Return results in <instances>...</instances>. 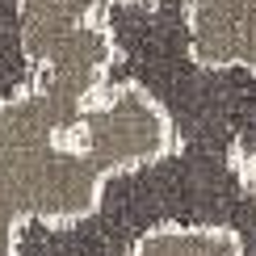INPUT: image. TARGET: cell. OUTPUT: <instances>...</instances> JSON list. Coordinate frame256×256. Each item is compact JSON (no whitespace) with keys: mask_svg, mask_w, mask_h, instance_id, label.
<instances>
[{"mask_svg":"<svg viewBox=\"0 0 256 256\" xmlns=\"http://www.w3.org/2000/svg\"><path fill=\"white\" fill-rule=\"evenodd\" d=\"M101 97L80 105L34 76L0 101V256H13L17 222L88 214L110 172L168 147L164 118L138 88L122 84Z\"/></svg>","mask_w":256,"mask_h":256,"instance_id":"obj_1","label":"cell"},{"mask_svg":"<svg viewBox=\"0 0 256 256\" xmlns=\"http://www.w3.org/2000/svg\"><path fill=\"white\" fill-rule=\"evenodd\" d=\"M92 17L110 38L97 92L138 88L160 110L172 147L256 160V72L194 59L189 0H105Z\"/></svg>","mask_w":256,"mask_h":256,"instance_id":"obj_2","label":"cell"},{"mask_svg":"<svg viewBox=\"0 0 256 256\" xmlns=\"http://www.w3.org/2000/svg\"><path fill=\"white\" fill-rule=\"evenodd\" d=\"M189 46L210 68L256 72V0H189Z\"/></svg>","mask_w":256,"mask_h":256,"instance_id":"obj_3","label":"cell"},{"mask_svg":"<svg viewBox=\"0 0 256 256\" xmlns=\"http://www.w3.org/2000/svg\"><path fill=\"white\" fill-rule=\"evenodd\" d=\"M13 256H114V252L84 227V218L68 222L26 218L13 231Z\"/></svg>","mask_w":256,"mask_h":256,"instance_id":"obj_4","label":"cell"},{"mask_svg":"<svg viewBox=\"0 0 256 256\" xmlns=\"http://www.w3.org/2000/svg\"><path fill=\"white\" fill-rule=\"evenodd\" d=\"M122 256H244L240 240L222 227H152L143 231Z\"/></svg>","mask_w":256,"mask_h":256,"instance_id":"obj_5","label":"cell"},{"mask_svg":"<svg viewBox=\"0 0 256 256\" xmlns=\"http://www.w3.org/2000/svg\"><path fill=\"white\" fill-rule=\"evenodd\" d=\"M34 76H38V63L30 59L26 42H21V4L0 0V101L30 88Z\"/></svg>","mask_w":256,"mask_h":256,"instance_id":"obj_6","label":"cell"},{"mask_svg":"<svg viewBox=\"0 0 256 256\" xmlns=\"http://www.w3.org/2000/svg\"><path fill=\"white\" fill-rule=\"evenodd\" d=\"M244 180H248V194H252V202H256V160L244 164Z\"/></svg>","mask_w":256,"mask_h":256,"instance_id":"obj_7","label":"cell"}]
</instances>
